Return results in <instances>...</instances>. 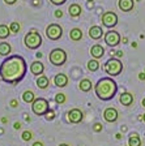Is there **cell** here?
I'll return each mask as SVG.
<instances>
[{"instance_id": "obj_1", "label": "cell", "mask_w": 145, "mask_h": 146, "mask_svg": "<svg viewBox=\"0 0 145 146\" xmlns=\"http://www.w3.org/2000/svg\"><path fill=\"white\" fill-rule=\"evenodd\" d=\"M27 70L26 61L20 55H12L0 64V78L7 84L16 85L25 77Z\"/></svg>"}, {"instance_id": "obj_2", "label": "cell", "mask_w": 145, "mask_h": 146, "mask_svg": "<svg viewBox=\"0 0 145 146\" xmlns=\"http://www.w3.org/2000/svg\"><path fill=\"white\" fill-rule=\"evenodd\" d=\"M94 91L96 95L100 98L101 100H110L115 97L116 91H118V85L110 77H103L94 86Z\"/></svg>"}, {"instance_id": "obj_3", "label": "cell", "mask_w": 145, "mask_h": 146, "mask_svg": "<svg viewBox=\"0 0 145 146\" xmlns=\"http://www.w3.org/2000/svg\"><path fill=\"white\" fill-rule=\"evenodd\" d=\"M105 72L109 74V76H119L123 70V63H122L119 59H115V58H111L109 60L106 61L105 67H103Z\"/></svg>"}, {"instance_id": "obj_4", "label": "cell", "mask_w": 145, "mask_h": 146, "mask_svg": "<svg viewBox=\"0 0 145 146\" xmlns=\"http://www.w3.org/2000/svg\"><path fill=\"white\" fill-rule=\"evenodd\" d=\"M24 43H25V46H26L27 48L35 50V48H38V47L42 44V36H41V34L38 33V31L31 30V31H29V33L25 35Z\"/></svg>"}, {"instance_id": "obj_5", "label": "cell", "mask_w": 145, "mask_h": 146, "mask_svg": "<svg viewBox=\"0 0 145 146\" xmlns=\"http://www.w3.org/2000/svg\"><path fill=\"white\" fill-rule=\"evenodd\" d=\"M31 110H33V112L35 115L42 116L47 113V111L50 110V106H48V102L45 98H37L31 103Z\"/></svg>"}, {"instance_id": "obj_6", "label": "cell", "mask_w": 145, "mask_h": 146, "mask_svg": "<svg viewBox=\"0 0 145 146\" xmlns=\"http://www.w3.org/2000/svg\"><path fill=\"white\" fill-rule=\"evenodd\" d=\"M50 61L55 67H60L67 61V54L61 48H54L50 52Z\"/></svg>"}, {"instance_id": "obj_7", "label": "cell", "mask_w": 145, "mask_h": 146, "mask_svg": "<svg viewBox=\"0 0 145 146\" xmlns=\"http://www.w3.org/2000/svg\"><path fill=\"white\" fill-rule=\"evenodd\" d=\"M46 35H47L48 39L51 40H57L60 39L61 35H63V29H61L60 25L57 24H50L46 29Z\"/></svg>"}, {"instance_id": "obj_8", "label": "cell", "mask_w": 145, "mask_h": 146, "mask_svg": "<svg viewBox=\"0 0 145 146\" xmlns=\"http://www.w3.org/2000/svg\"><path fill=\"white\" fill-rule=\"evenodd\" d=\"M102 24H103V26L109 27V29L116 26V24H118V16H116V13L111 12V11L105 12L102 15Z\"/></svg>"}, {"instance_id": "obj_9", "label": "cell", "mask_w": 145, "mask_h": 146, "mask_svg": "<svg viewBox=\"0 0 145 146\" xmlns=\"http://www.w3.org/2000/svg\"><path fill=\"white\" fill-rule=\"evenodd\" d=\"M105 42L107 46L110 47H116V46L120 43V34L118 31L110 30L105 34Z\"/></svg>"}, {"instance_id": "obj_10", "label": "cell", "mask_w": 145, "mask_h": 146, "mask_svg": "<svg viewBox=\"0 0 145 146\" xmlns=\"http://www.w3.org/2000/svg\"><path fill=\"white\" fill-rule=\"evenodd\" d=\"M82 117H84V115L79 108H73L68 112V120H69V123H73V124H79L82 120Z\"/></svg>"}, {"instance_id": "obj_11", "label": "cell", "mask_w": 145, "mask_h": 146, "mask_svg": "<svg viewBox=\"0 0 145 146\" xmlns=\"http://www.w3.org/2000/svg\"><path fill=\"white\" fill-rule=\"evenodd\" d=\"M103 117L107 123H114L118 120V111L112 107H109V108L105 110V112H103Z\"/></svg>"}, {"instance_id": "obj_12", "label": "cell", "mask_w": 145, "mask_h": 146, "mask_svg": "<svg viewBox=\"0 0 145 146\" xmlns=\"http://www.w3.org/2000/svg\"><path fill=\"white\" fill-rule=\"evenodd\" d=\"M45 70V65L41 61H33L30 65V72L33 73L34 76H41Z\"/></svg>"}, {"instance_id": "obj_13", "label": "cell", "mask_w": 145, "mask_h": 146, "mask_svg": "<svg viewBox=\"0 0 145 146\" xmlns=\"http://www.w3.org/2000/svg\"><path fill=\"white\" fill-rule=\"evenodd\" d=\"M133 5H135V1H133V0H119V3H118V7L123 12H130V11H132Z\"/></svg>"}, {"instance_id": "obj_14", "label": "cell", "mask_w": 145, "mask_h": 146, "mask_svg": "<svg viewBox=\"0 0 145 146\" xmlns=\"http://www.w3.org/2000/svg\"><path fill=\"white\" fill-rule=\"evenodd\" d=\"M90 54L94 59H101L105 55V48L101 44H94L90 48Z\"/></svg>"}, {"instance_id": "obj_15", "label": "cell", "mask_w": 145, "mask_h": 146, "mask_svg": "<svg viewBox=\"0 0 145 146\" xmlns=\"http://www.w3.org/2000/svg\"><path fill=\"white\" fill-rule=\"evenodd\" d=\"M54 82H55V85L59 86V88H64L68 84V77L65 74H63V73H59V74H56L54 77Z\"/></svg>"}, {"instance_id": "obj_16", "label": "cell", "mask_w": 145, "mask_h": 146, "mask_svg": "<svg viewBox=\"0 0 145 146\" xmlns=\"http://www.w3.org/2000/svg\"><path fill=\"white\" fill-rule=\"evenodd\" d=\"M102 35H103L102 27L92 26L90 29H89V36H90L92 39H100V38H102Z\"/></svg>"}, {"instance_id": "obj_17", "label": "cell", "mask_w": 145, "mask_h": 146, "mask_svg": "<svg viewBox=\"0 0 145 146\" xmlns=\"http://www.w3.org/2000/svg\"><path fill=\"white\" fill-rule=\"evenodd\" d=\"M119 100H120V103L123 106H131L133 102V95L131 93H123V94H120Z\"/></svg>"}, {"instance_id": "obj_18", "label": "cell", "mask_w": 145, "mask_h": 146, "mask_svg": "<svg viewBox=\"0 0 145 146\" xmlns=\"http://www.w3.org/2000/svg\"><path fill=\"white\" fill-rule=\"evenodd\" d=\"M81 7L79 5V4H71L69 8H68V13H69L71 17H79L80 15H81Z\"/></svg>"}, {"instance_id": "obj_19", "label": "cell", "mask_w": 145, "mask_h": 146, "mask_svg": "<svg viewBox=\"0 0 145 146\" xmlns=\"http://www.w3.org/2000/svg\"><path fill=\"white\" fill-rule=\"evenodd\" d=\"M69 38L72 40H75V42H77V40H80L82 38V31L81 29H79V27H75V29H72V30L69 31Z\"/></svg>"}, {"instance_id": "obj_20", "label": "cell", "mask_w": 145, "mask_h": 146, "mask_svg": "<svg viewBox=\"0 0 145 146\" xmlns=\"http://www.w3.org/2000/svg\"><path fill=\"white\" fill-rule=\"evenodd\" d=\"M128 146H141V140H140L139 134H131V137L128 138Z\"/></svg>"}, {"instance_id": "obj_21", "label": "cell", "mask_w": 145, "mask_h": 146, "mask_svg": "<svg viewBox=\"0 0 145 146\" xmlns=\"http://www.w3.org/2000/svg\"><path fill=\"white\" fill-rule=\"evenodd\" d=\"M48 84H50L48 78L46 76H43V74H41V76L38 77V80H37V86L39 89H46L48 86Z\"/></svg>"}, {"instance_id": "obj_22", "label": "cell", "mask_w": 145, "mask_h": 146, "mask_svg": "<svg viewBox=\"0 0 145 146\" xmlns=\"http://www.w3.org/2000/svg\"><path fill=\"white\" fill-rule=\"evenodd\" d=\"M11 44L8 42H0V55L1 56H7L11 52Z\"/></svg>"}, {"instance_id": "obj_23", "label": "cell", "mask_w": 145, "mask_h": 146, "mask_svg": "<svg viewBox=\"0 0 145 146\" xmlns=\"http://www.w3.org/2000/svg\"><path fill=\"white\" fill-rule=\"evenodd\" d=\"M92 89V81L88 78H84L80 81V90L81 91H89Z\"/></svg>"}, {"instance_id": "obj_24", "label": "cell", "mask_w": 145, "mask_h": 146, "mask_svg": "<svg viewBox=\"0 0 145 146\" xmlns=\"http://www.w3.org/2000/svg\"><path fill=\"white\" fill-rule=\"evenodd\" d=\"M11 33H12V31H11V29H9L7 25H0V39L8 38Z\"/></svg>"}, {"instance_id": "obj_25", "label": "cell", "mask_w": 145, "mask_h": 146, "mask_svg": "<svg viewBox=\"0 0 145 146\" xmlns=\"http://www.w3.org/2000/svg\"><path fill=\"white\" fill-rule=\"evenodd\" d=\"M22 99H24V102H26V103H33L34 102V93L30 90L25 91L24 94H22Z\"/></svg>"}, {"instance_id": "obj_26", "label": "cell", "mask_w": 145, "mask_h": 146, "mask_svg": "<svg viewBox=\"0 0 145 146\" xmlns=\"http://www.w3.org/2000/svg\"><path fill=\"white\" fill-rule=\"evenodd\" d=\"M98 68H100V63L97 59H92L88 61V69L90 72H96V70H98Z\"/></svg>"}, {"instance_id": "obj_27", "label": "cell", "mask_w": 145, "mask_h": 146, "mask_svg": "<svg viewBox=\"0 0 145 146\" xmlns=\"http://www.w3.org/2000/svg\"><path fill=\"white\" fill-rule=\"evenodd\" d=\"M9 29H11V31H12V33H18V31H20V29H21V26H20V24H18V22H12V24L9 25Z\"/></svg>"}, {"instance_id": "obj_28", "label": "cell", "mask_w": 145, "mask_h": 146, "mask_svg": "<svg viewBox=\"0 0 145 146\" xmlns=\"http://www.w3.org/2000/svg\"><path fill=\"white\" fill-rule=\"evenodd\" d=\"M55 102H56L57 104H63L64 102H65V95L61 94V93L56 94V97H55Z\"/></svg>"}, {"instance_id": "obj_29", "label": "cell", "mask_w": 145, "mask_h": 146, "mask_svg": "<svg viewBox=\"0 0 145 146\" xmlns=\"http://www.w3.org/2000/svg\"><path fill=\"white\" fill-rule=\"evenodd\" d=\"M31 137H33L31 132H29V131L22 132V140H24V141H30V140H31Z\"/></svg>"}, {"instance_id": "obj_30", "label": "cell", "mask_w": 145, "mask_h": 146, "mask_svg": "<svg viewBox=\"0 0 145 146\" xmlns=\"http://www.w3.org/2000/svg\"><path fill=\"white\" fill-rule=\"evenodd\" d=\"M54 117H55V112L52 110H48L47 113H46V119L47 120H54Z\"/></svg>"}, {"instance_id": "obj_31", "label": "cell", "mask_w": 145, "mask_h": 146, "mask_svg": "<svg viewBox=\"0 0 145 146\" xmlns=\"http://www.w3.org/2000/svg\"><path fill=\"white\" fill-rule=\"evenodd\" d=\"M93 129H94V132H101V131H102V124L96 123V124L93 125Z\"/></svg>"}, {"instance_id": "obj_32", "label": "cell", "mask_w": 145, "mask_h": 146, "mask_svg": "<svg viewBox=\"0 0 145 146\" xmlns=\"http://www.w3.org/2000/svg\"><path fill=\"white\" fill-rule=\"evenodd\" d=\"M52 4H55V5H61V4H64L67 1V0H50Z\"/></svg>"}, {"instance_id": "obj_33", "label": "cell", "mask_w": 145, "mask_h": 146, "mask_svg": "<svg viewBox=\"0 0 145 146\" xmlns=\"http://www.w3.org/2000/svg\"><path fill=\"white\" fill-rule=\"evenodd\" d=\"M55 17L56 18L63 17V12H61V11H56V12H55Z\"/></svg>"}, {"instance_id": "obj_34", "label": "cell", "mask_w": 145, "mask_h": 146, "mask_svg": "<svg viewBox=\"0 0 145 146\" xmlns=\"http://www.w3.org/2000/svg\"><path fill=\"white\" fill-rule=\"evenodd\" d=\"M11 106H12V107H17L18 106V102L16 99H12V100H11Z\"/></svg>"}, {"instance_id": "obj_35", "label": "cell", "mask_w": 145, "mask_h": 146, "mask_svg": "<svg viewBox=\"0 0 145 146\" xmlns=\"http://www.w3.org/2000/svg\"><path fill=\"white\" fill-rule=\"evenodd\" d=\"M4 1H5L7 4H15L17 0H4Z\"/></svg>"}, {"instance_id": "obj_36", "label": "cell", "mask_w": 145, "mask_h": 146, "mask_svg": "<svg viewBox=\"0 0 145 146\" xmlns=\"http://www.w3.org/2000/svg\"><path fill=\"white\" fill-rule=\"evenodd\" d=\"M139 78L141 80V81H144V80H145V73H140V74H139Z\"/></svg>"}, {"instance_id": "obj_37", "label": "cell", "mask_w": 145, "mask_h": 146, "mask_svg": "<svg viewBox=\"0 0 145 146\" xmlns=\"http://www.w3.org/2000/svg\"><path fill=\"white\" fill-rule=\"evenodd\" d=\"M13 127H15V129H20V128H21V124H20V123H15Z\"/></svg>"}, {"instance_id": "obj_38", "label": "cell", "mask_w": 145, "mask_h": 146, "mask_svg": "<svg viewBox=\"0 0 145 146\" xmlns=\"http://www.w3.org/2000/svg\"><path fill=\"white\" fill-rule=\"evenodd\" d=\"M33 146H43V143H42V142H39V141H37V142H34V143H33Z\"/></svg>"}, {"instance_id": "obj_39", "label": "cell", "mask_w": 145, "mask_h": 146, "mask_svg": "<svg viewBox=\"0 0 145 146\" xmlns=\"http://www.w3.org/2000/svg\"><path fill=\"white\" fill-rule=\"evenodd\" d=\"M116 56H118V58H122V56H123V51H116Z\"/></svg>"}, {"instance_id": "obj_40", "label": "cell", "mask_w": 145, "mask_h": 146, "mask_svg": "<svg viewBox=\"0 0 145 146\" xmlns=\"http://www.w3.org/2000/svg\"><path fill=\"white\" fill-rule=\"evenodd\" d=\"M7 121H8V119L7 117H1V123H3V124H5Z\"/></svg>"}, {"instance_id": "obj_41", "label": "cell", "mask_w": 145, "mask_h": 146, "mask_svg": "<svg viewBox=\"0 0 145 146\" xmlns=\"http://www.w3.org/2000/svg\"><path fill=\"white\" fill-rule=\"evenodd\" d=\"M116 138H118V140H120V138H122V134L118 133V134H116Z\"/></svg>"}, {"instance_id": "obj_42", "label": "cell", "mask_w": 145, "mask_h": 146, "mask_svg": "<svg viewBox=\"0 0 145 146\" xmlns=\"http://www.w3.org/2000/svg\"><path fill=\"white\" fill-rule=\"evenodd\" d=\"M4 133V131H3V128H0V134H3Z\"/></svg>"}, {"instance_id": "obj_43", "label": "cell", "mask_w": 145, "mask_h": 146, "mask_svg": "<svg viewBox=\"0 0 145 146\" xmlns=\"http://www.w3.org/2000/svg\"><path fill=\"white\" fill-rule=\"evenodd\" d=\"M141 103H142V106L145 107V98H144V99H142V102H141Z\"/></svg>"}, {"instance_id": "obj_44", "label": "cell", "mask_w": 145, "mask_h": 146, "mask_svg": "<svg viewBox=\"0 0 145 146\" xmlns=\"http://www.w3.org/2000/svg\"><path fill=\"white\" fill-rule=\"evenodd\" d=\"M59 146H69V145H67V143H60Z\"/></svg>"}, {"instance_id": "obj_45", "label": "cell", "mask_w": 145, "mask_h": 146, "mask_svg": "<svg viewBox=\"0 0 145 146\" xmlns=\"http://www.w3.org/2000/svg\"><path fill=\"white\" fill-rule=\"evenodd\" d=\"M144 121H145V113H144Z\"/></svg>"}, {"instance_id": "obj_46", "label": "cell", "mask_w": 145, "mask_h": 146, "mask_svg": "<svg viewBox=\"0 0 145 146\" xmlns=\"http://www.w3.org/2000/svg\"><path fill=\"white\" fill-rule=\"evenodd\" d=\"M88 1H93V0H88Z\"/></svg>"}]
</instances>
